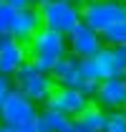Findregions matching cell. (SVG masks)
I'll return each instance as SVG.
<instances>
[{"mask_svg": "<svg viewBox=\"0 0 126 132\" xmlns=\"http://www.w3.org/2000/svg\"><path fill=\"white\" fill-rule=\"evenodd\" d=\"M25 51H28V61H33L43 74H50L53 66L58 64L61 59L68 56L66 36L50 31V28H40V31L25 43Z\"/></svg>", "mask_w": 126, "mask_h": 132, "instance_id": "obj_1", "label": "cell"}, {"mask_svg": "<svg viewBox=\"0 0 126 132\" xmlns=\"http://www.w3.org/2000/svg\"><path fill=\"white\" fill-rule=\"evenodd\" d=\"M38 13L43 20V28L68 36L81 23V0H40Z\"/></svg>", "mask_w": 126, "mask_h": 132, "instance_id": "obj_2", "label": "cell"}, {"mask_svg": "<svg viewBox=\"0 0 126 132\" xmlns=\"http://www.w3.org/2000/svg\"><path fill=\"white\" fill-rule=\"evenodd\" d=\"M126 18L124 0H81V23L98 36Z\"/></svg>", "mask_w": 126, "mask_h": 132, "instance_id": "obj_3", "label": "cell"}, {"mask_svg": "<svg viewBox=\"0 0 126 132\" xmlns=\"http://www.w3.org/2000/svg\"><path fill=\"white\" fill-rule=\"evenodd\" d=\"M10 81H13V89H18L23 97H28L33 104H43V107H46L48 97L56 92V84L50 79V74H43L33 61H25Z\"/></svg>", "mask_w": 126, "mask_h": 132, "instance_id": "obj_4", "label": "cell"}, {"mask_svg": "<svg viewBox=\"0 0 126 132\" xmlns=\"http://www.w3.org/2000/svg\"><path fill=\"white\" fill-rule=\"evenodd\" d=\"M38 112H40L38 104H33L28 97H23L18 89H10L5 102H3V107H0V125L25 130V127H33Z\"/></svg>", "mask_w": 126, "mask_h": 132, "instance_id": "obj_5", "label": "cell"}, {"mask_svg": "<svg viewBox=\"0 0 126 132\" xmlns=\"http://www.w3.org/2000/svg\"><path fill=\"white\" fill-rule=\"evenodd\" d=\"M66 46H68V56H73L78 61H86V59H93L96 53L103 48V38L96 31H91L88 26L78 23L66 36Z\"/></svg>", "mask_w": 126, "mask_h": 132, "instance_id": "obj_6", "label": "cell"}, {"mask_svg": "<svg viewBox=\"0 0 126 132\" xmlns=\"http://www.w3.org/2000/svg\"><path fill=\"white\" fill-rule=\"evenodd\" d=\"M91 99H86L81 92L76 89H68V86H56V92L48 97L46 102V109L56 112V114H63L66 119H76V117L86 109Z\"/></svg>", "mask_w": 126, "mask_h": 132, "instance_id": "obj_7", "label": "cell"}, {"mask_svg": "<svg viewBox=\"0 0 126 132\" xmlns=\"http://www.w3.org/2000/svg\"><path fill=\"white\" fill-rule=\"evenodd\" d=\"M93 104H98L103 112L126 109V76H113L98 81L93 94Z\"/></svg>", "mask_w": 126, "mask_h": 132, "instance_id": "obj_8", "label": "cell"}, {"mask_svg": "<svg viewBox=\"0 0 126 132\" xmlns=\"http://www.w3.org/2000/svg\"><path fill=\"white\" fill-rule=\"evenodd\" d=\"M81 71H83V76H86V79H91V81H103V79L121 76V74H119V66H116L113 48H111V46H103L93 59L81 61Z\"/></svg>", "mask_w": 126, "mask_h": 132, "instance_id": "obj_9", "label": "cell"}, {"mask_svg": "<svg viewBox=\"0 0 126 132\" xmlns=\"http://www.w3.org/2000/svg\"><path fill=\"white\" fill-rule=\"evenodd\" d=\"M43 28V20H40V13L38 8H25V10H18L15 18V31H13V38L20 41V43H28L35 33Z\"/></svg>", "mask_w": 126, "mask_h": 132, "instance_id": "obj_10", "label": "cell"}, {"mask_svg": "<svg viewBox=\"0 0 126 132\" xmlns=\"http://www.w3.org/2000/svg\"><path fill=\"white\" fill-rule=\"evenodd\" d=\"M28 61V51H25V43H20L15 41L13 46H8V48L0 51V76H5V79H13L15 76V71L20 66Z\"/></svg>", "mask_w": 126, "mask_h": 132, "instance_id": "obj_11", "label": "cell"}, {"mask_svg": "<svg viewBox=\"0 0 126 132\" xmlns=\"http://www.w3.org/2000/svg\"><path fill=\"white\" fill-rule=\"evenodd\" d=\"M76 122H78V127L83 132H103V125H106V112L93 104V102H88L86 104V109L76 117Z\"/></svg>", "mask_w": 126, "mask_h": 132, "instance_id": "obj_12", "label": "cell"}, {"mask_svg": "<svg viewBox=\"0 0 126 132\" xmlns=\"http://www.w3.org/2000/svg\"><path fill=\"white\" fill-rule=\"evenodd\" d=\"M66 117L63 114H56V112H50V109H40L38 117H35V122H33V130L35 132H61L66 127Z\"/></svg>", "mask_w": 126, "mask_h": 132, "instance_id": "obj_13", "label": "cell"}, {"mask_svg": "<svg viewBox=\"0 0 126 132\" xmlns=\"http://www.w3.org/2000/svg\"><path fill=\"white\" fill-rule=\"evenodd\" d=\"M101 38H103V46H126V18L124 20H119L116 26H111L109 31L101 33Z\"/></svg>", "mask_w": 126, "mask_h": 132, "instance_id": "obj_14", "label": "cell"}, {"mask_svg": "<svg viewBox=\"0 0 126 132\" xmlns=\"http://www.w3.org/2000/svg\"><path fill=\"white\" fill-rule=\"evenodd\" d=\"M15 18H18V10L10 8V5H0V36H13L15 31Z\"/></svg>", "mask_w": 126, "mask_h": 132, "instance_id": "obj_15", "label": "cell"}, {"mask_svg": "<svg viewBox=\"0 0 126 132\" xmlns=\"http://www.w3.org/2000/svg\"><path fill=\"white\" fill-rule=\"evenodd\" d=\"M103 132H126V109L106 112V125Z\"/></svg>", "mask_w": 126, "mask_h": 132, "instance_id": "obj_16", "label": "cell"}, {"mask_svg": "<svg viewBox=\"0 0 126 132\" xmlns=\"http://www.w3.org/2000/svg\"><path fill=\"white\" fill-rule=\"evenodd\" d=\"M113 59L119 66V74L126 76V46H113Z\"/></svg>", "mask_w": 126, "mask_h": 132, "instance_id": "obj_17", "label": "cell"}, {"mask_svg": "<svg viewBox=\"0 0 126 132\" xmlns=\"http://www.w3.org/2000/svg\"><path fill=\"white\" fill-rule=\"evenodd\" d=\"M5 5H10V8H15V10H25V8H35L40 0H3Z\"/></svg>", "mask_w": 126, "mask_h": 132, "instance_id": "obj_18", "label": "cell"}, {"mask_svg": "<svg viewBox=\"0 0 126 132\" xmlns=\"http://www.w3.org/2000/svg\"><path fill=\"white\" fill-rule=\"evenodd\" d=\"M10 89H13V81L5 79V76H0V107H3V102H5V97H8Z\"/></svg>", "mask_w": 126, "mask_h": 132, "instance_id": "obj_19", "label": "cell"}, {"mask_svg": "<svg viewBox=\"0 0 126 132\" xmlns=\"http://www.w3.org/2000/svg\"><path fill=\"white\" fill-rule=\"evenodd\" d=\"M61 132H83L78 127V122H76V119H68V122H66V127H63Z\"/></svg>", "mask_w": 126, "mask_h": 132, "instance_id": "obj_20", "label": "cell"}, {"mask_svg": "<svg viewBox=\"0 0 126 132\" xmlns=\"http://www.w3.org/2000/svg\"><path fill=\"white\" fill-rule=\"evenodd\" d=\"M0 132H35L33 127H25V130H15V127H5V125H0Z\"/></svg>", "mask_w": 126, "mask_h": 132, "instance_id": "obj_21", "label": "cell"}, {"mask_svg": "<svg viewBox=\"0 0 126 132\" xmlns=\"http://www.w3.org/2000/svg\"><path fill=\"white\" fill-rule=\"evenodd\" d=\"M0 5H3V0H0Z\"/></svg>", "mask_w": 126, "mask_h": 132, "instance_id": "obj_22", "label": "cell"}, {"mask_svg": "<svg viewBox=\"0 0 126 132\" xmlns=\"http://www.w3.org/2000/svg\"><path fill=\"white\" fill-rule=\"evenodd\" d=\"M124 3H126V0H124Z\"/></svg>", "mask_w": 126, "mask_h": 132, "instance_id": "obj_23", "label": "cell"}]
</instances>
